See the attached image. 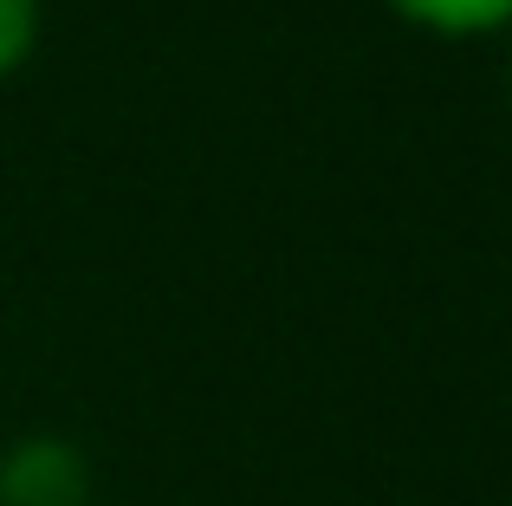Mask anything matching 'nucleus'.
<instances>
[{
    "instance_id": "f257e3e1",
    "label": "nucleus",
    "mask_w": 512,
    "mask_h": 506,
    "mask_svg": "<svg viewBox=\"0 0 512 506\" xmlns=\"http://www.w3.org/2000/svg\"><path fill=\"white\" fill-rule=\"evenodd\" d=\"M98 474H91L85 448L65 435H13L0 448V506H91Z\"/></svg>"
},
{
    "instance_id": "f03ea898",
    "label": "nucleus",
    "mask_w": 512,
    "mask_h": 506,
    "mask_svg": "<svg viewBox=\"0 0 512 506\" xmlns=\"http://www.w3.org/2000/svg\"><path fill=\"white\" fill-rule=\"evenodd\" d=\"M389 7L441 39H487L512 26V0H389Z\"/></svg>"
},
{
    "instance_id": "7ed1b4c3",
    "label": "nucleus",
    "mask_w": 512,
    "mask_h": 506,
    "mask_svg": "<svg viewBox=\"0 0 512 506\" xmlns=\"http://www.w3.org/2000/svg\"><path fill=\"white\" fill-rule=\"evenodd\" d=\"M39 0H0V78H13L39 46Z\"/></svg>"
}]
</instances>
